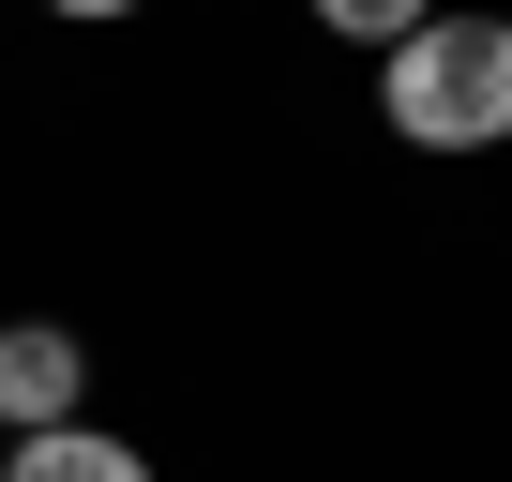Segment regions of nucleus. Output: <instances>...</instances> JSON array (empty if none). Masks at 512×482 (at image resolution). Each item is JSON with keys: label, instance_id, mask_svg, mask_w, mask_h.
<instances>
[{"label": "nucleus", "instance_id": "20e7f679", "mask_svg": "<svg viewBox=\"0 0 512 482\" xmlns=\"http://www.w3.org/2000/svg\"><path fill=\"white\" fill-rule=\"evenodd\" d=\"M302 16H317L332 46H377V61H392V46H407L422 16H437V0H302Z\"/></svg>", "mask_w": 512, "mask_h": 482}, {"label": "nucleus", "instance_id": "f257e3e1", "mask_svg": "<svg viewBox=\"0 0 512 482\" xmlns=\"http://www.w3.org/2000/svg\"><path fill=\"white\" fill-rule=\"evenodd\" d=\"M377 121L407 151H512V16H437L377 61Z\"/></svg>", "mask_w": 512, "mask_h": 482}, {"label": "nucleus", "instance_id": "f03ea898", "mask_svg": "<svg viewBox=\"0 0 512 482\" xmlns=\"http://www.w3.org/2000/svg\"><path fill=\"white\" fill-rule=\"evenodd\" d=\"M91 422V347L61 317H0V437H61Z\"/></svg>", "mask_w": 512, "mask_h": 482}, {"label": "nucleus", "instance_id": "7ed1b4c3", "mask_svg": "<svg viewBox=\"0 0 512 482\" xmlns=\"http://www.w3.org/2000/svg\"><path fill=\"white\" fill-rule=\"evenodd\" d=\"M0 482H151V452L106 437V422H61V437H16V467H0Z\"/></svg>", "mask_w": 512, "mask_h": 482}, {"label": "nucleus", "instance_id": "423d86ee", "mask_svg": "<svg viewBox=\"0 0 512 482\" xmlns=\"http://www.w3.org/2000/svg\"><path fill=\"white\" fill-rule=\"evenodd\" d=\"M0 467H16V437H0Z\"/></svg>", "mask_w": 512, "mask_h": 482}, {"label": "nucleus", "instance_id": "39448f33", "mask_svg": "<svg viewBox=\"0 0 512 482\" xmlns=\"http://www.w3.org/2000/svg\"><path fill=\"white\" fill-rule=\"evenodd\" d=\"M46 16H76V31H106V16H136V0H46Z\"/></svg>", "mask_w": 512, "mask_h": 482}]
</instances>
